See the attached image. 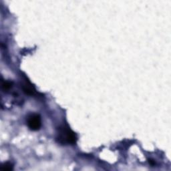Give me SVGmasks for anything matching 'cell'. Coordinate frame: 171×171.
<instances>
[{"mask_svg":"<svg viewBox=\"0 0 171 171\" xmlns=\"http://www.w3.org/2000/svg\"><path fill=\"white\" fill-rule=\"evenodd\" d=\"M56 140L62 144H74L76 143L77 136L69 126L62 125L58 129Z\"/></svg>","mask_w":171,"mask_h":171,"instance_id":"cell-1","label":"cell"},{"mask_svg":"<svg viewBox=\"0 0 171 171\" xmlns=\"http://www.w3.org/2000/svg\"><path fill=\"white\" fill-rule=\"evenodd\" d=\"M27 124L31 130L36 131L40 130L42 126L41 116L38 114L30 115L28 117Z\"/></svg>","mask_w":171,"mask_h":171,"instance_id":"cell-2","label":"cell"},{"mask_svg":"<svg viewBox=\"0 0 171 171\" xmlns=\"http://www.w3.org/2000/svg\"><path fill=\"white\" fill-rule=\"evenodd\" d=\"M22 88L23 92H25L26 94L32 95L34 94V92H35V88H34L33 86L28 81H26V82L24 83Z\"/></svg>","mask_w":171,"mask_h":171,"instance_id":"cell-3","label":"cell"},{"mask_svg":"<svg viewBox=\"0 0 171 171\" xmlns=\"http://www.w3.org/2000/svg\"><path fill=\"white\" fill-rule=\"evenodd\" d=\"M12 84H13V83L10 81L2 80V88L4 92H7L12 88Z\"/></svg>","mask_w":171,"mask_h":171,"instance_id":"cell-4","label":"cell"},{"mask_svg":"<svg viewBox=\"0 0 171 171\" xmlns=\"http://www.w3.org/2000/svg\"><path fill=\"white\" fill-rule=\"evenodd\" d=\"M1 169L3 171H10L13 170V165L9 163H4L1 167Z\"/></svg>","mask_w":171,"mask_h":171,"instance_id":"cell-5","label":"cell"}]
</instances>
